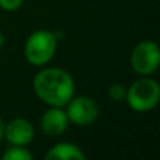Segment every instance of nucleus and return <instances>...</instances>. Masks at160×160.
<instances>
[{"label": "nucleus", "mask_w": 160, "mask_h": 160, "mask_svg": "<svg viewBox=\"0 0 160 160\" xmlns=\"http://www.w3.org/2000/svg\"><path fill=\"white\" fill-rule=\"evenodd\" d=\"M45 159L48 160H84L86 156L82 152V149L73 143L62 142L51 148V150L47 153Z\"/></svg>", "instance_id": "6e6552de"}, {"label": "nucleus", "mask_w": 160, "mask_h": 160, "mask_svg": "<svg viewBox=\"0 0 160 160\" xmlns=\"http://www.w3.org/2000/svg\"><path fill=\"white\" fill-rule=\"evenodd\" d=\"M69 119L61 107H52L44 112L41 118V129L49 136H59L66 131Z\"/></svg>", "instance_id": "0eeeda50"}, {"label": "nucleus", "mask_w": 160, "mask_h": 160, "mask_svg": "<svg viewBox=\"0 0 160 160\" xmlns=\"http://www.w3.org/2000/svg\"><path fill=\"white\" fill-rule=\"evenodd\" d=\"M56 37L51 31L47 30H38L32 32L28 39L25 41L24 53L27 61L31 65L35 66H42L48 63L55 55L56 51Z\"/></svg>", "instance_id": "f03ea898"}, {"label": "nucleus", "mask_w": 160, "mask_h": 160, "mask_svg": "<svg viewBox=\"0 0 160 160\" xmlns=\"http://www.w3.org/2000/svg\"><path fill=\"white\" fill-rule=\"evenodd\" d=\"M3 159L4 160H31L32 159V155H31L24 146L13 145V146L8 148L4 152Z\"/></svg>", "instance_id": "1a4fd4ad"}, {"label": "nucleus", "mask_w": 160, "mask_h": 160, "mask_svg": "<svg viewBox=\"0 0 160 160\" xmlns=\"http://www.w3.org/2000/svg\"><path fill=\"white\" fill-rule=\"evenodd\" d=\"M127 101L132 110L145 112L158 105L160 100V87L153 79L143 78L133 82L127 90Z\"/></svg>", "instance_id": "7ed1b4c3"}, {"label": "nucleus", "mask_w": 160, "mask_h": 160, "mask_svg": "<svg viewBox=\"0 0 160 160\" xmlns=\"http://www.w3.org/2000/svg\"><path fill=\"white\" fill-rule=\"evenodd\" d=\"M108 96L114 101H122L127 97V88L122 84H119V83H115V84H112L108 88Z\"/></svg>", "instance_id": "9d476101"}, {"label": "nucleus", "mask_w": 160, "mask_h": 160, "mask_svg": "<svg viewBox=\"0 0 160 160\" xmlns=\"http://www.w3.org/2000/svg\"><path fill=\"white\" fill-rule=\"evenodd\" d=\"M131 65L132 69L142 76L155 73L160 65V51L158 44L153 41L139 42L132 51Z\"/></svg>", "instance_id": "20e7f679"}, {"label": "nucleus", "mask_w": 160, "mask_h": 160, "mask_svg": "<svg viewBox=\"0 0 160 160\" xmlns=\"http://www.w3.org/2000/svg\"><path fill=\"white\" fill-rule=\"evenodd\" d=\"M22 2L24 0H0V7L3 10L13 11V10H17L22 4Z\"/></svg>", "instance_id": "9b49d317"}, {"label": "nucleus", "mask_w": 160, "mask_h": 160, "mask_svg": "<svg viewBox=\"0 0 160 160\" xmlns=\"http://www.w3.org/2000/svg\"><path fill=\"white\" fill-rule=\"evenodd\" d=\"M34 91L51 107H65L75 94L73 78L63 69L48 68L34 78Z\"/></svg>", "instance_id": "f257e3e1"}, {"label": "nucleus", "mask_w": 160, "mask_h": 160, "mask_svg": "<svg viewBox=\"0 0 160 160\" xmlns=\"http://www.w3.org/2000/svg\"><path fill=\"white\" fill-rule=\"evenodd\" d=\"M4 136L11 145L25 146L34 138V127L24 118H16L4 125Z\"/></svg>", "instance_id": "423d86ee"}, {"label": "nucleus", "mask_w": 160, "mask_h": 160, "mask_svg": "<svg viewBox=\"0 0 160 160\" xmlns=\"http://www.w3.org/2000/svg\"><path fill=\"white\" fill-rule=\"evenodd\" d=\"M68 110L65 111L68 115V119L73 122L75 125L86 127V125L93 124L98 117V105L90 97H78V98H70L68 102Z\"/></svg>", "instance_id": "39448f33"}, {"label": "nucleus", "mask_w": 160, "mask_h": 160, "mask_svg": "<svg viewBox=\"0 0 160 160\" xmlns=\"http://www.w3.org/2000/svg\"><path fill=\"white\" fill-rule=\"evenodd\" d=\"M3 135H4V122L0 118V141L3 139Z\"/></svg>", "instance_id": "f8f14e48"}, {"label": "nucleus", "mask_w": 160, "mask_h": 160, "mask_svg": "<svg viewBox=\"0 0 160 160\" xmlns=\"http://www.w3.org/2000/svg\"><path fill=\"white\" fill-rule=\"evenodd\" d=\"M3 42H4V38H3V34L0 32V48L3 47Z\"/></svg>", "instance_id": "ddd939ff"}]
</instances>
